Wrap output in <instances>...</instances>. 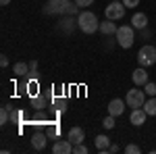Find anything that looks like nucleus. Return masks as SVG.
I'll return each mask as SVG.
<instances>
[{"mask_svg": "<svg viewBox=\"0 0 156 154\" xmlns=\"http://www.w3.org/2000/svg\"><path fill=\"white\" fill-rule=\"evenodd\" d=\"M117 29H119V27H117V25L112 23V19H106V21H102V23H100V31H102L104 36L117 34Z\"/></svg>", "mask_w": 156, "mask_h": 154, "instance_id": "nucleus-15", "label": "nucleus"}, {"mask_svg": "<svg viewBox=\"0 0 156 154\" xmlns=\"http://www.w3.org/2000/svg\"><path fill=\"white\" fill-rule=\"evenodd\" d=\"M31 146H34L36 150H44V148H46V133H42V131L34 133V138H31Z\"/></svg>", "mask_w": 156, "mask_h": 154, "instance_id": "nucleus-14", "label": "nucleus"}, {"mask_svg": "<svg viewBox=\"0 0 156 154\" xmlns=\"http://www.w3.org/2000/svg\"><path fill=\"white\" fill-rule=\"evenodd\" d=\"M0 4H2V6H9V4H11V0H0Z\"/></svg>", "mask_w": 156, "mask_h": 154, "instance_id": "nucleus-28", "label": "nucleus"}, {"mask_svg": "<svg viewBox=\"0 0 156 154\" xmlns=\"http://www.w3.org/2000/svg\"><path fill=\"white\" fill-rule=\"evenodd\" d=\"M34 104H36V108H44L46 106V100L44 98H34Z\"/></svg>", "mask_w": 156, "mask_h": 154, "instance_id": "nucleus-24", "label": "nucleus"}, {"mask_svg": "<svg viewBox=\"0 0 156 154\" xmlns=\"http://www.w3.org/2000/svg\"><path fill=\"white\" fill-rule=\"evenodd\" d=\"M131 79L135 85H146V83L150 81L148 79V71H146V67H140V69H135V71L131 73Z\"/></svg>", "mask_w": 156, "mask_h": 154, "instance_id": "nucleus-10", "label": "nucleus"}, {"mask_svg": "<svg viewBox=\"0 0 156 154\" xmlns=\"http://www.w3.org/2000/svg\"><path fill=\"white\" fill-rule=\"evenodd\" d=\"M77 27L83 31V34H94L96 29H100V21H98L96 13L92 11H81L77 17Z\"/></svg>", "mask_w": 156, "mask_h": 154, "instance_id": "nucleus-1", "label": "nucleus"}, {"mask_svg": "<svg viewBox=\"0 0 156 154\" xmlns=\"http://www.w3.org/2000/svg\"><path fill=\"white\" fill-rule=\"evenodd\" d=\"M9 106H2L0 108V125H4V123H9Z\"/></svg>", "mask_w": 156, "mask_h": 154, "instance_id": "nucleus-18", "label": "nucleus"}, {"mask_svg": "<svg viewBox=\"0 0 156 154\" xmlns=\"http://www.w3.org/2000/svg\"><path fill=\"white\" fill-rule=\"evenodd\" d=\"M125 100H121V98H115V100H110V104H108V115H112V117H119L125 113Z\"/></svg>", "mask_w": 156, "mask_h": 154, "instance_id": "nucleus-9", "label": "nucleus"}, {"mask_svg": "<svg viewBox=\"0 0 156 154\" xmlns=\"http://www.w3.org/2000/svg\"><path fill=\"white\" fill-rule=\"evenodd\" d=\"M94 144H96V150L98 152H108V148H110V140H108L104 133H100V135H96V140H94Z\"/></svg>", "mask_w": 156, "mask_h": 154, "instance_id": "nucleus-13", "label": "nucleus"}, {"mask_svg": "<svg viewBox=\"0 0 156 154\" xmlns=\"http://www.w3.org/2000/svg\"><path fill=\"white\" fill-rule=\"evenodd\" d=\"M121 2H123L125 6H129V9H135V6L140 4V0H121Z\"/></svg>", "mask_w": 156, "mask_h": 154, "instance_id": "nucleus-23", "label": "nucleus"}, {"mask_svg": "<svg viewBox=\"0 0 156 154\" xmlns=\"http://www.w3.org/2000/svg\"><path fill=\"white\" fill-rule=\"evenodd\" d=\"M137 63H140V67H146V69L156 65V48L150 46V44L142 46L137 52Z\"/></svg>", "mask_w": 156, "mask_h": 154, "instance_id": "nucleus-3", "label": "nucleus"}, {"mask_svg": "<svg viewBox=\"0 0 156 154\" xmlns=\"http://www.w3.org/2000/svg\"><path fill=\"white\" fill-rule=\"evenodd\" d=\"M52 152L54 154H71L73 152V142L67 138V140H58V142L52 146Z\"/></svg>", "mask_w": 156, "mask_h": 154, "instance_id": "nucleus-7", "label": "nucleus"}, {"mask_svg": "<svg viewBox=\"0 0 156 154\" xmlns=\"http://www.w3.org/2000/svg\"><path fill=\"white\" fill-rule=\"evenodd\" d=\"M0 65H2V67H9V56L2 54V56H0Z\"/></svg>", "mask_w": 156, "mask_h": 154, "instance_id": "nucleus-26", "label": "nucleus"}, {"mask_svg": "<svg viewBox=\"0 0 156 154\" xmlns=\"http://www.w3.org/2000/svg\"><path fill=\"white\" fill-rule=\"evenodd\" d=\"M102 127H104V129H112V127H115V117L108 115V117L102 121Z\"/></svg>", "mask_w": 156, "mask_h": 154, "instance_id": "nucleus-20", "label": "nucleus"}, {"mask_svg": "<svg viewBox=\"0 0 156 154\" xmlns=\"http://www.w3.org/2000/svg\"><path fill=\"white\" fill-rule=\"evenodd\" d=\"M125 4L121 2V0H112L110 4L106 6V11H104V15H106V19H112V21H119V19H123L125 17Z\"/></svg>", "mask_w": 156, "mask_h": 154, "instance_id": "nucleus-5", "label": "nucleus"}, {"mask_svg": "<svg viewBox=\"0 0 156 154\" xmlns=\"http://www.w3.org/2000/svg\"><path fill=\"white\" fill-rule=\"evenodd\" d=\"M90 150L83 146V142L81 144H73V154H87Z\"/></svg>", "mask_w": 156, "mask_h": 154, "instance_id": "nucleus-19", "label": "nucleus"}, {"mask_svg": "<svg viewBox=\"0 0 156 154\" xmlns=\"http://www.w3.org/2000/svg\"><path fill=\"white\" fill-rule=\"evenodd\" d=\"M125 102H127V106H131V108H142L146 104V92L144 90H137V88H131L127 92Z\"/></svg>", "mask_w": 156, "mask_h": 154, "instance_id": "nucleus-4", "label": "nucleus"}, {"mask_svg": "<svg viewBox=\"0 0 156 154\" xmlns=\"http://www.w3.org/2000/svg\"><path fill=\"white\" fill-rule=\"evenodd\" d=\"M144 88H146V94L148 96H156V83L154 81H148Z\"/></svg>", "mask_w": 156, "mask_h": 154, "instance_id": "nucleus-22", "label": "nucleus"}, {"mask_svg": "<svg viewBox=\"0 0 156 154\" xmlns=\"http://www.w3.org/2000/svg\"><path fill=\"white\" fill-rule=\"evenodd\" d=\"M67 138H69L73 144H81V142H83V138H85V131L81 129V127H71L69 133H67Z\"/></svg>", "mask_w": 156, "mask_h": 154, "instance_id": "nucleus-12", "label": "nucleus"}, {"mask_svg": "<svg viewBox=\"0 0 156 154\" xmlns=\"http://www.w3.org/2000/svg\"><path fill=\"white\" fill-rule=\"evenodd\" d=\"M146 117H148V113L144 110V106H142V108H133L131 117H129V123L135 125V127H140V125H144V123H146Z\"/></svg>", "mask_w": 156, "mask_h": 154, "instance_id": "nucleus-8", "label": "nucleus"}, {"mask_svg": "<svg viewBox=\"0 0 156 154\" xmlns=\"http://www.w3.org/2000/svg\"><path fill=\"white\" fill-rule=\"evenodd\" d=\"M92 2H94V0H75V4H77V6H81V9H85V6H90Z\"/></svg>", "mask_w": 156, "mask_h": 154, "instance_id": "nucleus-25", "label": "nucleus"}, {"mask_svg": "<svg viewBox=\"0 0 156 154\" xmlns=\"http://www.w3.org/2000/svg\"><path fill=\"white\" fill-rule=\"evenodd\" d=\"M131 25L135 29H146V25H148V15H146V13H135L131 17Z\"/></svg>", "mask_w": 156, "mask_h": 154, "instance_id": "nucleus-11", "label": "nucleus"}, {"mask_svg": "<svg viewBox=\"0 0 156 154\" xmlns=\"http://www.w3.org/2000/svg\"><path fill=\"white\" fill-rule=\"evenodd\" d=\"M133 25H121L119 29H117V34H115V38H117V42H119L121 48H125V50H129V48L133 46V42H135V34H133Z\"/></svg>", "mask_w": 156, "mask_h": 154, "instance_id": "nucleus-2", "label": "nucleus"}, {"mask_svg": "<svg viewBox=\"0 0 156 154\" xmlns=\"http://www.w3.org/2000/svg\"><path fill=\"white\" fill-rule=\"evenodd\" d=\"M69 6H71V2L69 0H50L48 6L44 9L46 15H54V13H69Z\"/></svg>", "mask_w": 156, "mask_h": 154, "instance_id": "nucleus-6", "label": "nucleus"}, {"mask_svg": "<svg viewBox=\"0 0 156 154\" xmlns=\"http://www.w3.org/2000/svg\"><path fill=\"white\" fill-rule=\"evenodd\" d=\"M125 152H127V154H140V152H142V148L135 146V144H127V146H125Z\"/></svg>", "mask_w": 156, "mask_h": 154, "instance_id": "nucleus-21", "label": "nucleus"}, {"mask_svg": "<svg viewBox=\"0 0 156 154\" xmlns=\"http://www.w3.org/2000/svg\"><path fill=\"white\" fill-rule=\"evenodd\" d=\"M12 73H15L17 77H23V75L29 73V65H27V63H17V65L12 67Z\"/></svg>", "mask_w": 156, "mask_h": 154, "instance_id": "nucleus-17", "label": "nucleus"}, {"mask_svg": "<svg viewBox=\"0 0 156 154\" xmlns=\"http://www.w3.org/2000/svg\"><path fill=\"white\" fill-rule=\"evenodd\" d=\"M144 110L148 113V117H156V96H150V100H146Z\"/></svg>", "mask_w": 156, "mask_h": 154, "instance_id": "nucleus-16", "label": "nucleus"}, {"mask_svg": "<svg viewBox=\"0 0 156 154\" xmlns=\"http://www.w3.org/2000/svg\"><path fill=\"white\" fill-rule=\"evenodd\" d=\"M108 152H119V146H117V144H110V148H108Z\"/></svg>", "mask_w": 156, "mask_h": 154, "instance_id": "nucleus-27", "label": "nucleus"}]
</instances>
